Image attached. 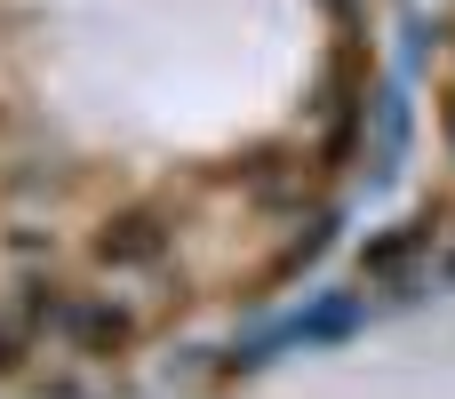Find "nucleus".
Masks as SVG:
<instances>
[{
  "label": "nucleus",
  "instance_id": "20e7f679",
  "mask_svg": "<svg viewBox=\"0 0 455 399\" xmlns=\"http://www.w3.org/2000/svg\"><path fill=\"white\" fill-rule=\"evenodd\" d=\"M352 328H360V296H328L312 320H296V328H288V344H344Z\"/></svg>",
  "mask_w": 455,
  "mask_h": 399
},
{
  "label": "nucleus",
  "instance_id": "f257e3e1",
  "mask_svg": "<svg viewBox=\"0 0 455 399\" xmlns=\"http://www.w3.org/2000/svg\"><path fill=\"white\" fill-rule=\"evenodd\" d=\"M168 256V224L152 216V208H128V216H112L104 232H96V264L104 272H144V264H160Z\"/></svg>",
  "mask_w": 455,
  "mask_h": 399
},
{
  "label": "nucleus",
  "instance_id": "f03ea898",
  "mask_svg": "<svg viewBox=\"0 0 455 399\" xmlns=\"http://www.w3.org/2000/svg\"><path fill=\"white\" fill-rule=\"evenodd\" d=\"M64 344H72V352H88V360H112V352H128V312H120L112 296H72Z\"/></svg>",
  "mask_w": 455,
  "mask_h": 399
},
{
  "label": "nucleus",
  "instance_id": "39448f33",
  "mask_svg": "<svg viewBox=\"0 0 455 399\" xmlns=\"http://www.w3.org/2000/svg\"><path fill=\"white\" fill-rule=\"evenodd\" d=\"M16 312H24L32 336H40V328L64 336V320H72V288H56V280H24V304H16Z\"/></svg>",
  "mask_w": 455,
  "mask_h": 399
},
{
  "label": "nucleus",
  "instance_id": "423d86ee",
  "mask_svg": "<svg viewBox=\"0 0 455 399\" xmlns=\"http://www.w3.org/2000/svg\"><path fill=\"white\" fill-rule=\"evenodd\" d=\"M416 240H424V224H400V232L368 240V272H400V264L416 256Z\"/></svg>",
  "mask_w": 455,
  "mask_h": 399
},
{
  "label": "nucleus",
  "instance_id": "6e6552de",
  "mask_svg": "<svg viewBox=\"0 0 455 399\" xmlns=\"http://www.w3.org/2000/svg\"><path fill=\"white\" fill-rule=\"evenodd\" d=\"M328 8H336V16H352V0H328Z\"/></svg>",
  "mask_w": 455,
  "mask_h": 399
},
{
  "label": "nucleus",
  "instance_id": "7ed1b4c3",
  "mask_svg": "<svg viewBox=\"0 0 455 399\" xmlns=\"http://www.w3.org/2000/svg\"><path fill=\"white\" fill-rule=\"evenodd\" d=\"M248 192H256L264 208H288V200L304 192V168H288V152H256V160H248Z\"/></svg>",
  "mask_w": 455,
  "mask_h": 399
},
{
  "label": "nucleus",
  "instance_id": "0eeeda50",
  "mask_svg": "<svg viewBox=\"0 0 455 399\" xmlns=\"http://www.w3.org/2000/svg\"><path fill=\"white\" fill-rule=\"evenodd\" d=\"M16 360H24V336H16V328H0V368H16Z\"/></svg>",
  "mask_w": 455,
  "mask_h": 399
}]
</instances>
